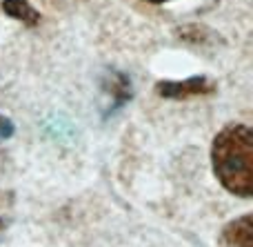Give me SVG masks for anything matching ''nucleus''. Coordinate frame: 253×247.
Masks as SVG:
<instances>
[{
	"label": "nucleus",
	"instance_id": "nucleus-6",
	"mask_svg": "<svg viewBox=\"0 0 253 247\" xmlns=\"http://www.w3.org/2000/svg\"><path fill=\"white\" fill-rule=\"evenodd\" d=\"M147 2H151V4H165V2H171V0H147Z\"/></svg>",
	"mask_w": 253,
	"mask_h": 247
},
{
	"label": "nucleus",
	"instance_id": "nucleus-2",
	"mask_svg": "<svg viewBox=\"0 0 253 247\" xmlns=\"http://www.w3.org/2000/svg\"><path fill=\"white\" fill-rule=\"evenodd\" d=\"M218 85L209 76H191L184 80H158L156 94L169 100H189L198 96H211L215 94Z\"/></svg>",
	"mask_w": 253,
	"mask_h": 247
},
{
	"label": "nucleus",
	"instance_id": "nucleus-4",
	"mask_svg": "<svg viewBox=\"0 0 253 247\" xmlns=\"http://www.w3.org/2000/svg\"><path fill=\"white\" fill-rule=\"evenodd\" d=\"M0 9H2L9 18L22 22V25L29 27V29L38 27L40 20H42L40 11L29 2V0H2V2H0Z\"/></svg>",
	"mask_w": 253,
	"mask_h": 247
},
{
	"label": "nucleus",
	"instance_id": "nucleus-3",
	"mask_svg": "<svg viewBox=\"0 0 253 247\" xmlns=\"http://www.w3.org/2000/svg\"><path fill=\"white\" fill-rule=\"evenodd\" d=\"M220 247H253V216L242 214V216L229 221L222 227L218 239Z\"/></svg>",
	"mask_w": 253,
	"mask_h": 247
},
{
	"label": "nucleus",
	"instance_id": "nucleus-1",
	"mask_svg": "<svg viewBox=\"0 0 253 247\" xmlns=\"http://www.w3.org/2000/svg\"><path fill=\"white\" fill-rule=\"evenodd\" d=\"M211 167L220 185L233 196H253V129L229 123L211 143Z\"/></svg>",
	"mask_w": 253,
	"mask_h": 247
},
{
	"label": "nucleus",
	"instance_id": "nucleus-5",
	"mask_svg": "<svg viewBox=\"0 0 253 247\" xmlns=\"http://www.w3.org/2000/svg\"><path fill=\"white\" fill-rule=\"evenodd\" d=\"M13 134H16V125H13V120L9 118V116L0 114V141H7V138H11Z\"/></svg>",
	"mask_w": 253,
	"mask_h": 247
}]
</instances>
